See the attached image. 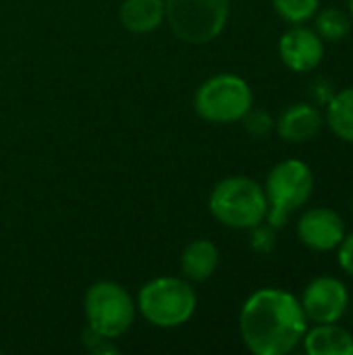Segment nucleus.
<instances>
[{
  "mask_svg": "<svg viewBox=\"0 0 353 355\" xmlns=\"http://www.w3.org/2000/svg\"><path fill=\"white\" fill-rule=\"evenodd\" d=\"M252 248L256 250V252H260V254H268V252H273V248H275V229L266 223V227H264V223L262 225H258V227H254L252 229Z\"/></svg>",
  "mask_w": 353,
  "mask_h": 355,
  "instance_id": "obj_19",
  "label": "nucleus"
},
{
  "mask_svg": "<svg viewBox=\"0 0 353 355\" xmlns=\"http://www.w3.org/2000/svg\"><path fill=\"white\" fill-rule=\"evenodd\" d=\"M350 289L339 277L322 275L304 287L300 304L310 324H331L343 320L350 312Z\"/></svg>",
  "mask_w": 353,
  "mask_h": 355,
  "instance_id": "obj_8",
  "label": "nucleus"
},
{
  "mask_svg": "<svg viewBox=\"0 0 353 355\" xmlns=\"http://www.w3.org/2000/svg\"><path fill=\"white\" fill-rule=\"evenodd\" d=\"M221 264V250L210 239H193L179 258L181 277L189 283H204L214 277Z\"/></svg>",
  "mask_w": 353,
  "mask_h": 355,
  "instance_id": "obj_12",
  "label": "nucleus"
},
{
  "mask_svg": "<svg viewBox=\"0 0 353 355\" xmlns=\"http://www.w3.org/2000/svg\"><path fill=\"white\" fill-rule=\"evenodd\" d=\"M246 131L254 137H266L270 131H275V119L270 112L262 110V108H250L246 112V116L241 119Z\"/></svg>",
  "mask_w": 353,
  "mask_h": 355,
  "instance_id": "obj_18",
  "label": "nucleus"
},
{
  "mask_svg": "<svg viewBox=\"0 0 353 355\" xmlns=\"http://www.w3.org/2000/svg\"><path fill=\"white\" fill-rule=\"evenodd\" d=\"M350 312H352V316H353V295H352V300H350Z\"/></svg>",
  "mask_w": 353,
  "mask_h": 355,
  "instance_id": "obj_23",
  "label": "nucleus"
},
{
  "mask_svg": "<svg viewBox=\"0 0 353 355\" xmlns=\"http://www.w3.org/2000/svg\"><path fill=\"white\" fill-rule=\"evenodd\" d=\"M252 106L254 92L250 83L235 73H216L202 81L193 94L196 114L212 125L241 123Z\"/></svg>",
  "mask_w": 353,
  "mask_h": 355,
  "instance_id": "obj_5",
  "label": "nucleus"
},
{
  "mask_svg": "<svg viewBox=\"0 0 353 355\" xmlns=\"http://www.w3.org/2000/svg\"><path fill=\"white\" fill-rule=\"evenodd\" d=\"M275 12L289 25H302L314 19L320 0H270Z\"/></svg>",
  "mask_w": 353,
  "mask_h": 355,
  "instance_id": "obj_17",
  "label": "nucleus"
},
{
  "mask_svg": "<svg viewBox=\"0 0 353 355\" xmlns=\"http://www.w3.org/2000/svg\"><path fill=\"white\" fill-rule=\"evenodd\" d=\"M347 6H350L347 10H350V15H352V19H353V0H347Z\"/></svg>",
  "mask_w": 353,
  "mask_h": 355,
  "instance_id": "obj_22",
  "label": "nucleus"
},
{
  "mask_svg": "<svg viewBox=\"0 0 353 355\" xmlns=\"http://www.w3.org/2000/svg\"><path fill=\"white\" fill-rule=\"evenodd\" d=\"M310 322L300 297L281 287L254 291L239 310V337L254 355H287L295 352Z\"/></svg>",
  "mask_w": 353,
  "mask_h": 355,
  "instance_id": "obj_1",
  "label": "nucleus"
},
{
  "mask_svg": "<svg viewBox=\"0 0 353 355\" xmlns=\"http://www.w3.org/2000/svg\"><path fill=\"white\" fill-rule=\"evenodd\" d=\"M298 239L312 252H335L343 241L347 227L335 208L316 206L302 212L295 223Z\"/></svg>",
  "mask_w": 353,
  "mask_h": 355,
  "instance_id": "obj_10",
  "label": "nucleus"
},
{
  "mask_svg": "<svg viewBox=\"0 0 353 355\" xmlns=\"http://www.w3.org/2000/svg\"><path fill=\"white\" fill-rule=\"evenodd\" d=\"M83 314L89 331L114 341L133 327L137 306L123 285L114 281H98L85 291Z\"/></svg>",
  "mask_w": 353,
  "mask_h": 355,
  "instance_id": "obj_7",
  "label": "nucleus"
},
{
  "mask_svg": "<svg viewBox=\"0 0 353 355\" xmlns=\"http://www.w3.org/2000/svg\"><path fill=\"white\" fill-rule=\"evenodd\" d=\"M337 252V264L339 268L353 279V231L352 233H345L343 241L339 243V248L335 250Z\"/></svg>",
  "mask_w": 353,
  "mask_h": 355,
  "instance_id": "obj_20",
  "label": "nucleus"
},
{
  "mask_svg": "<svg viewBox=\"0 0 353 355\" xmlns=\"http://www.w3.org/2000/svg\"><path fill=\"white\" fill-rule=\"evenodd\" d=\"M208 210L216 223L235 231H252L266 223L268 202L264 187L252 177L233 175L221 179L210 196Z\"/></svg>",
  "mask_w": 353,
  "mask_h": 355,
  "instance_id": "obj_2",
  "label": "nucleus"
},
{
  "mask_svg": "<svg viewBox=\"0 0 353 355\" xmlns=\"http://www.w3.org/2000/svg\"><path fill=\"white\" fill-rule=\"evenodd\" d=\"M262 187L268 202L266 223L273 229H283L289 216L302 210L314 193L312 166L300 158H285L268 171Z\"/></svg>",
  "mask_w": 353,
  "mask_h": 355,
  "instance_id": "obj_4",
  "label": "nucleus"
},
{
  "mask_svg": "<svg viewBox=\"0 0 353 355\" xmlns=\"http://www.w3.org/2000/svg\"><path fill=\"white\" fill-rule=\"evenodd\" d=\"M231 0H164V21L185 44L214 42L227 27Z\"/></svg>",
  "mask_w": 353,
  "mask_h": 355,
  "instance_id": "obj_6",
  "label": "nucleus"
},
{
  "mask_svg": "<svg viewBox=\"0 0 353 355\" xmlns=\"http://www.w3.org/2000/svg\"><path fill=\"white\" fill-rule=\"evenodd\" d=\"M300 345L308 355H353V335L339 322L310 324Z\"/></svg>",
  "mask_w": 353,
  "mask_h": 355,
  "instance_id": "obj_13",
  "label": "nucleus"
},
{
  "mask_svg": "<svg viewBox=\"0 0 353 355\" xmlns=\"http://www.w3.org/2000/svg\"><path fill=\"white\" fill-rule=\"evenodd\" d=\"M119 21L131 33H152L164 23V0H123Z\"/></svg>",
  "mask_w": 353,
  "mask_h": 355,
  "instance_id": "obj_14",
  "label": "nucleus"
},
{
  "mask_svg": "<svg viewBox=\"0 0 353 355\" xmlns=\"http://www.w3.org/2000/svg\"><path fill=\"white\" fill-rule=\"evenodd\" d=\"M353 19L350 10L337 8V6H327V8H318L314 15V29L316 33L327 42H341L352 33Z\"/></svg>",
  "mask_w": 353,
  "mask_h": 355,
  "instance_id": "obj_16",
  "label": "nucleus"
},
{
  "mask_svg": "<svg viewBox=\"0 0 353 355\" xmlns=\"http://www.w3.org/2000/svg\"><path fill=\"white\" fill-rule=\"evenodd\" d=\"M83 345L92 352V354H117V347L112 345V339H106L94 331H85L83 333Z\"/></svg>",
  "mask_w": 353,
  "mask_h": 355,
  "instance_id": "obj_21",
  "label": "nucleus"
},
{
  "mask_svg": "<svg viewBox=\"0 0 353 355\" xmlns=\"http://www.w3.org/2000/svg\"><path fill=\"white\" fill-rule=\"evenodd\" d=\"M325 127V114L318 106L310 102L289 104L277 119L275 131L287 144H306L312 141Z\"/></svg>",
  "mask_w": 353,
  "mask_h": 355,
  "instance_id": "obj_11",
  "label": "nucleus"
},
{
  "mask_svg": "<svg viewBox=\"0 0 353 355\" xmlns=\"http://www.w3.org/2000/svg\"><path fill=\"white\" fill-rule=\"evenodd\" d=\"M325 123L345 144H353V85L335 92L327 102Z\"/></svg>",
  "mask_w": 353,
  "mask_h": 355,
  "instance_id": "obj_15",
  "label": "nucleus"
},
{
  "mask_svg": "<svg viewBox=\"0 0 353 355\" xmlns=\"http://www.w3.org/2000/svg\"><path fill=\"white\" fill-rule=\"evenodd\" d=\"M137 314L156 329H179L191 320L198 308V295L183 277H156L141 285Z\"/></svg>",
  "mask_w": 353,
  "mask_h": 355,
  "instance_id": "obj_3",
  "label": "nucleus"
},
{
  "mask_svg": "<svg viewBox=\"0 0 353 355\" xmlns=\"http://www.w3.org/2000/svg\"><path fill=\"white\" fill-rule=\"evenodd\" d=\"M281 62L293 73H312L316 71L327 54V42L316 33L314 27L289 25V29L279 37L277 44Z\"/></svg>",
  "mask_w": 353,
  "mask_h": 355,
  "instance_id": "obj_9",
  "label": "nucleus"
}]
</instances>
